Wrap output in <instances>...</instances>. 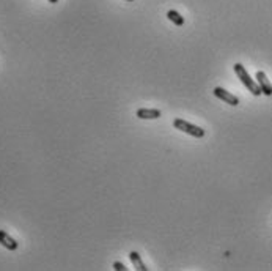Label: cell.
Here are the masks:
<instances>
[{"label": "cell", "mask_w": 272, "mask_h": 271, "mask_svg": "<svg viewBox=\"0 0 272 271\" xmlns=\"http://www.w3.org/2000/svg\"><path fill=\"white\" fill-rule=\"evenodd\" d=\"M233 69H235V73L238 74V78L241 79V82L245 85V88H247V90L254 95V96H260V95L263 93L261 92V88H260V85L257 84V82L250 78V74L247 73V69H245L241 63H236L235 66H233Z\"/></svg>", "instance_id": "obj_1"}, {"label": "cell", "mask_w": 272, "mask_h": 271, "mask_svg": "<svg viewBox=\"0 0 272 271\" xmlns=\"http://www.w3.org/2000/svg\"><path fill=\"white\" fill-rule=\"evenodd\" d=\"M173 126H175L176 129L186 132V134H191L192 137L201 139V137L205 136V129L203 128H200V126H195L192 123H189V122H186V120H182V118H175Z\"/></svg>", "instance_id": "obj_2"}, {"label": "cell", "mask_w": 272, "mask_h": 271, "mask_svg": "<svg viewBox=\"0 0 272 271\" xmlns=\"http://www.w3.org/2000/svg\"><path fill=\"white\" fill-rule=\"evenodd\" d=\"M214 95H216L219 99L225 101V103L230 104V106H238L239 104V98L235 96L233 93L227 92L225 88H222V87H216V88H214Z\"/></svg>", "instance_id": "obj_3"}, {"label": "cell", "mask_w": 272, "mask_h": 271, "mask_svg": "<svg viewBox=\"0 0 272 271\" xmlns=\"http://www.w3.org/2000/svg\"><path fill=\"white\" fill-rule=\"evenodd\" d=\"M257 84L260 85L263 95H266V96H272V84L269 82L268 76L264 74L263 71L257 73Z\"/></svg>", "instance_id": "obj_4"}, {"label": "cell", "mask_w": 272, "mask_h": 271, "mask_svg": "<svg viewBox=\"0 0 272 271\" xmlns=\"http://www.w3.org/2000/svg\"><path fill=\"white\" fill-rule=\"evenodd\" d=\"M0 244H2L3 248L10 249V251H16V249H17V246H19L16 239H15V238H11L5 230H0Z\"/></svg>", "instance_id": "obj_5"}, {"label": "cell", "mask_w": 272, "mask_h": 271, "mask_svg": "<svg viewBox=\"0 0 272 271\" xmlns=\"http://www.w3.org/2000/svg\"><path fill=\"white\" fill-rule=\"evenodd\" d=\"M162 112L159 109H138L137 111V117L142 120H156L161 118Z\"/></svg>", "instance_id": "obj_6"}, {"label": "cell", "mask_w": 272, "mask_h": 271, "mask_svg": "<svg viewBox=\"0 0 272 271\" xmlns=\"http://www.w3.org/2000/svg\"><path fill=\"white\" fill-rule=\"evenodd\" d=\"M129 258H131V262H132V265H134L136 270H138V271H148V268L145 267V263L142 262L140 255H138V252L132 251L131 254H129Z\"/></svg>", "instance_id": "obj_7"}, {"label": "cell", "mask_w": 272, "mask_h": 271, "mask_svg": "<svg viewBox=\"0 0 272 271\" xmlns=\"http://www.w3.org/2000/svg\"><path fill=\"white\" fill-rule=\"evenodd\" d=\"M167 17L172 21L175 25H178V27H181V25H184V17H182L178 11H175V10H170L167 13Z\"/></svg>", "instance_id": "obj_8"}, {"label": "cell", "mask_w": 272, "mask_h": 271, "mask_svg": "<svg viewBox=\"0 0 272 271\" xmlns=\"http://www.w3.org/2000/svg\"><path fill=\"white\" fill-rule=\"evenodd\" d=\"M113 270H117V271H126V267H124L121 262H115V263H113Z\"/></svg>", "instance_id": "obj_9"}, {"label": "cell", "mask_w": 272, "mask_h": 271, "mask_svg": "<svg viewBox=\"0 0 272 271\" xmlns=\"http://www.w3.org/2000/svg\"><path fill=\"white\" fill-rule=\"evenodd\" d=\"M59 0H49V3H57Z\"/></svg>", "instance_id": "obj_10"}, {"label": "cell", "mask_w": 272, "mask_h": 271, "mask_svg": "<svg viewBox=\"0 0 272 271\" xmlns=\"http://www.w3.org/2000/svg\"><path fill=\"white\" fill-rule=\"evenodd\" d=\"M128 2H132V0H128Z\"/></svg>", "instance_id": "obj_11"}]
</instances>
